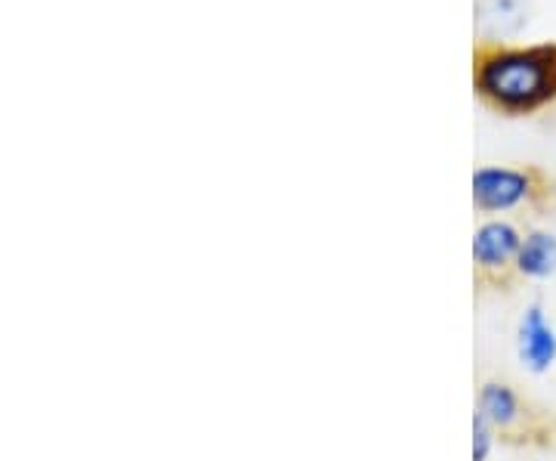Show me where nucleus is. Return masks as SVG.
Wrapping results in <instances>:
<instances>
[{"label": "nucleus", "mask_w": 556, "mask_h": 461, "mask_svg": "<svg viewBox=\"0 0 556 461\" xmlns=\"http://www.w3.org/2000/svg\"><path fill=\"white\" fill-rule=\"evenodd\" d=\"M473 90L504 119H529L556 102V43H495L473 47Z\"/></svg>", "instance_id": "1"}, {"label": "nucleus", "mask_w": 556, "mask_h": 461, "mask_svg": "<svg viewBox=\"0 0 556 461\" xmlns=\"http://www.w3.org/2000/svg\"><path fill=\"white\" fill-rule=\"evenodd\" d=\"M497 443V431L485 422L479 412H473V461H489Z\"/></svg>", "instance_id": "8"}, {"label": "nucleus", "mask_w": 556, "mask_h": 461, "mask_svg": "<svg viewBox=\"0 0 556 461\" xmlns=\"http://www.w3.org/2000/svg\"><path fill=\"white\" fill-rule=\"evenodd\" d=\"M551 276H556V233L544 226H529L519 245L517 279L547 282Z\"/></svg>", "instance_id": "7"}, {"label": "nucleus", "mask_w": 556, "mask_h": 461, "mask_svg": "<svg viewBox=\"0 0 556 461\" xmlns=\"http://www.w3.org/2000/svg\"><path fill=\"white\" fill-rule=\"evenodd\" d=\"M473 208L489 217L514 211L547 214L556 208V180L535 164H485L473 171Z\"/></svg>", "instance_id": "2"}, {"label": "nucleus", "mask_w": 556, "mask_h": 461, "mask_svg": "<svg viewBox=\"0 0 556 461\" xmlns=\"http://www.w3.org/2000/svg\"><path fill=\"white\" fill-rule=\"evenodd\" d=\"M522 226L507 217H489L477 226L473 233V266L482 282L492 285H510L517 279V254L522 245Z\"/></svg>", "instance_id": "3"}, {"label": "nucleus", "mask_w": 556, "mask_h": 461, "mask_svg": "<svg viewBox=\"0 0 556 461\" xmlns=\"http://www.w3.org/2000/svg\"><path fill=\"white\" fill-rule=\"evenodd\" d=\"M473 412H479L497 434H510L526 419V402L507 382H485L479 387Z\"/></svg>", "instance_id": "6"}, {"label": "nucleus", "mask_w": 556, "mask_h": 461, "mask_svg": "<svg viewBox=\"0 0 556 461\" xmlns=\"http://www.w3.org/2000/svg\"><path fill=\"white\" fill-rule=\"evenodd\" d=\"M529 25V0H477L479 40L507 43Z\"/></svg>", "instance_id": "5"}, {"label": "nucleus", "mask_w": 556, "mask_h": 461, "mask_svg": "<svg viewBox=\"0 0 556 461\" xmlns=\"http://www.w3.org/2000/svg\"><path fill=\"white\" fill-rule=\"evenodd\" d=\"M514 347H517L519 365L529 375H547L556 365V325L541 301L522 307L514 332Z\"/></svg>", "instance_id": "4"}]
</instances>
